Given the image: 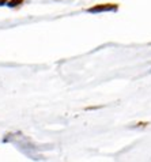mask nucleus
Here are the masks:
<instances>
[{"label": "nucleus", "mask_w": 151, "mask_h": 162, "mask_svg": "<svg viewBox=\"0 0 151 162\" xmlns=\"http://www.w3.org/2000/svg\"><path fill=\"white\" fill-rule=\"evenodd\" d=\"M117 4H98L91 8H89V12H104V11H116Z\"/></svg>", "instance_id": "nucleus-1"}, {"label": "nucleus", "mask_w": 151, "mask_h": 162, "mask_svg": "<svg viewBox=\"0 0 151 162\" xmlns=\"http://www.w3.org/2000/svg\"><path fill=\"white\" fill-rule=\"evenodd\" d=\"M23 0H11L8 3V7H15V6H18V4H21Z\"/></svg>", "instance_id": "nucleus-2"}, {"label": "nucleus", "mask_w": 151, "mask_h": 162, "mask_svg": "<svg viewBox=\"0 0 151 162\" xmlns=\"http://www.w3.org/2000/svg\"><path fill=\"white\" fill-rule=\"evenodd\" d=\"M6 3V0H0V6H1V4H4Z\"/></svg>", "instance_id": "nucleus-3"}]
</instances>
